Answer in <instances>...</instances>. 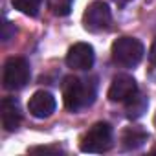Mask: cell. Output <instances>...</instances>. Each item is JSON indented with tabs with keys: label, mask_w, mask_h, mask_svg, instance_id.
<instances>
[{
	"label": "cell",
	"mask_w": 156,
	"mask_h": 156,
	"mask_svg": "<svg viewBox=\"0 0 156 156\" xmlns=\"http://www.w3.org/2000/svg\"><path fill=\"white\" fill-rule=\"evenodd\" d=\"M62 99H64V107L72 112L87 108L96 99V83L70 75L62 83Z\"/></svg>",
	"instance_id": "cell-1"
},
{
	"label": "cell",
	"mask_w": 156,
	"mask_h": 156,
	"mask_svg": "<svg viewBox=\"0 0 156 156\" xmlns=\"http://www.w3.org/2000/svg\"><path fill=\"white\" fill-rule=\"evenodd\" d=\"M145 48L134 37H119L112 44V61L121 68H134L143 59Z\"/></svg>",
	"instance_id": "cell-2"
},
{
	"label": "cell",
	"mask_w": 156,
	"mask_h": 156,
	"mask_svg": "<svg viewBox=\"0 0 156 156\" xmlns=\"http://www.w3.org/2000/svg\"><path fill=\"white\" fill-rule=\"evenodd\" d=\"M112 147V127L107 121H98L94 123L85 136L81 138L79 149L83 152H92V154H99V152H107Z\"/></svg>",
	"instance_id": "cell-3"
},
{
	"label": "cell",
	"mask_w": 156,
	"mask_h": 156,
	"mask_svg": "<svg viewBox=\"0 0 156 156\" xmlns=\"http://www.w3.org/2000/svg\"><path fill=\"white\" fill-rule=\"evenodd\" d=\"M30 62L24 57H9L4 64L2 83L8 90H20L30 81Z\"/></svg>",
	"instance_id": "cell-4"
},
{
	"label": "cell",
	"mask_w": 156,
	"mask_h": 156,
	"mask_svg": "<svg viewBox=\"0 0 156 156\" xmlns=\"http://www.w3.org/2000/svg\"><path fill=\"white\" fill-rule=\"evenodd\" d=\"M110 22H112V13H110L108 6L105 2H99V0H98V2L88 4V8L83 13L85 30H88L92 33L108 30L110 28Z\"/></svg>",
	"instance_id": "cell-5"
},
{
	"label": "cell",
	"mask_w": 156,
	"mask_h": 156,
	"mask_svg": "<svg viewBox=\"0 0 156 156\" xmlns=\"http://www.w3.org/2000/svg\"><path fill=\"white\" fill-rule=\"evenodd\" d=\"M138 92V85H136V79L132 75H127V73H119L116 75L112 83H110V88H108V99L112 103H125L129 101L134 94Z\"/></svg>",
	"instance_id": "cell-6"
},
{
	"label": "cell",
	"mask_w": 156,
	"mask_h": 156,
	"mask_svg": "<svg viewBox=\"0 0 156 156\" xmlns=\"http://www.w3.org/2000/svg\"><path fill=\"white\" fill-rule=\"evenodd\" d=\"M94 48L87 42H75L66 53V64L72 70H90L94 66Z\"/></svg>",
	"instance_id": "cell-7"
},
{
	"label": "cell",
	"mask_w": 156,
	"mask_h": 156,
	"mask_svg": "<svg viewBox=\"0 0 156 156\" xmlns=\"http://www.w3.org/2000/svg\"><path fill=\"white\" fill-rule=\"evenodd\" d=\"M55 107H57V101H55L53 94H50L48 90H37L30 98V103H28L30 114L37 119L50 118L55 112Z\"/></svg>",
	"instance_id": "cell-8"
},
{
	"label": "cell",
	"mask_w": 156,
	"mask_h": 156,
	"mask_svg": "<svg viewBox=\"0 0 156 156\" xmlns=\"http://www.w3.org/2000/svg\"><path fill=\"white\" fill-rule=\"evenodd\" d=\"M0 118H2V127L8 132H13L22 123V112L20 105L15 98H4L0 105Z\"/></svg>",
	"instance_id": "cell-9"
},
{
	"label": "cell",
	"mask_w": 156,
	"mask_h": 156,
	"mask_svg": "<svg viewBox=\"0 0 156 156\" xmlns=\"http://www.w3.org/2000/svg\"><path fill=\"white\" fill-rule=\"evenodd\" d=\"M149 140V134L141 127H127L121 132V147L125 151H136Z\"/></svg>",
	"instance_id": "cell-10"
},
{
	"label": "cell",
	"mask_w": 156,
	"mask_h": 156,
	"mask_svg": "<svg viewBox=\"0 0 156 156\" xmlns=\"http://www.w3.org/2000/svg\"><path fill=\"white\" fill-rule=\"evenodd\" d=\"M147 105H149L147 98H145V96H141V94H140V90H138V92L129 99V101H125L127 116H129L130 119H136V118L143 116V112L147 110Z\"/></svg>",
	"instance_id": "cell-11"
},
{
	"label": "cell",
	"mask_w": 156,
	"mask_h": 156,
	"mask_svg": "<svg viewBox=\"0 0 156 156\" xmlns=\"http://www.w3.org/2000/svg\"><path fill=\"white\" fill-rule=\"evenodd\" d=\"M11 4L15 9H19L20 13L28 15V17H37L42 0H11Z\"/></svg>",
	"instance_id": "cell-12"
},
{
	"label": "cell",
	"mask_w": 156,
	"mask_h": 156,
	"mask_svg": "<svg viewBox=\"0 0 156 156\" xmlns=\"http://www.w3.org/2000/svg\"><path fill=\"white\" fill-rule=\"evenodd\" d=\"M73 6V0H48V8L53 15L57 17H66L70 15Z\"/></svg>",
	"instance_id": "cell-13"
},
{
	"label": "cell",
	"mask_w": 156,
	"mask_h": 156,
	"mask_svg": "<svg viewBox=\"0 0 156 156\" xmlns=\"http://www.w3.org/2000/svg\"><path fill=\"white\" fill-rule=\"evenodd\" d=\"M30 152H61V149L59 147H33V149H30Z\"/></svg>",
	"instance_id": "cell-14"
},
{
	"label": "cell",
	"mask_w": 156,
	"mask_h": 156,
	"mask_svg": "<svg viewBox=\"0 0 156 156\" xmlns=\"http://www.w3.org/2000/svg\"><path fill=\"white\" fill-rule=\"evenodd\" d=\"M149 61H151L152 64H156V39H154V42H152V46H151V50H149Z\"/></svg>",
	"instance_id": "cell-15"
},
{
	"label": "cell",
	"mask_w": 156,
	"mask_h": 156,
	"mask_svg": "<svg viewBox=\"0 0 156 156\" xmlns=\"http://www.w3.org/2000/svg\"><path fill=\"white\" fill-rule=\"evenodd\" d=\"M114 2H116V4H118L119 8H123V6H127L129 2H132V0H114Z\"/></svg>",
	"instance_id": "cell-16"
},
{
	"label": "cell",
	"mask_w": 156,
	"mask_h": 156,
	"mask_svg": "<svg viewBox=\"0 0 156 156\" xmlns=\"http://www.w3.org/2000/svg\"><path fill=\"white\" fill-rule=\"evenodd\" d=\"M154 127H156V116H154Z\"/></svg>",
	"instance_id": "cell-17"
},
{
	"label": "cell",
	"mask_w": 156,
	"mask_h": 156,
	"mask_svg": "<svg viewBox=\"0 0 156 156\" xmlns=\"http://www.w3.org/2000/svg\"><path fill=\"white\" fill-rule=\"evenodd\" d=\"M154 152H156V149H154Z\"/></svg>",
	"instance_id": "cell-18"
}]
</instances>
